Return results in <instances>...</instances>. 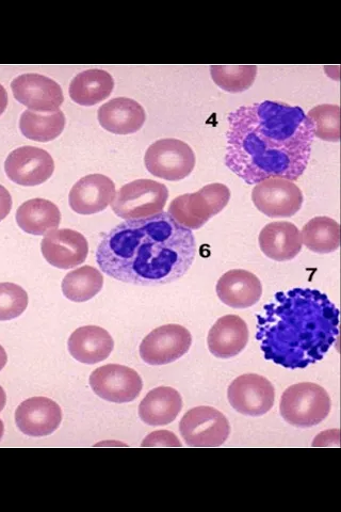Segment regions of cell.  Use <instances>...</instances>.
Returning a JSON list of instances; mask_svg holds the SVG:
<instances>
[{"instance_id":"obj_18","label":"cell","mask_w":341,"mask_h":512,"mask_svg":"<svg viewBox=\"0 0 341 512\" xmlns=\"http://www.w3.org/2000/svg\"><path fill=\"white\" fill-rule=\"evenodd\" d=\"M216 291L226 306L233 309H248L262 298L263 285L252 272L233 269L219 279Z\"/></svg>"},{"instance_id":"obj_15","label":"cell","mask_w":341,"mask_h":512,"mask_svg":"<svg viewBox=\"0 0 341 512\" xmlns=\"http://www.w3.org/2000/svg\"><path fill=\"white\" fill-rule=\"evenodd\" d=\"M61 422L60 406L47 397L29 398L15 412L16 426L29 437L51 436L60 427Z\"/></svg>"},{"instance_id":"obj_8","label":"cell","mask_w":341,"mask_h":512,"mask_svg":"<svg viewBox=\"0 0 341 512\" xmlns=\"http://www.w3.org/2000/svg\"><path fill=\"white\" fill-rule=\"evenodd\" d=\"M180 431L189 447H219L229 439L231 426L219 410L202 406L189 410L183 416Z\"/></svg>"},{"instance_id":"obj_3","label":"cell","mask_w":341,"mask_h":512,"mask_svg":"<svg viewBox=\"0 0 341 512\" xmlns=\"http://www.w3.org/2000/svg\"><path fill=\"white\" fill-rule=\"evenodd\" d=\"M256 318L265 359L289 370L321 361L338 339V309L312 288L276 293Z\"/></svg>"},{"instance_id":"obj_25","label":"cell","mask_w":341,"mask_h":512,"mask_svg":"<svg viewBox=\"0 0 341 512\" xmlns=\"http://www.w3.org/2000/svg\"><path fill=\"white\" fill-rule=\"evenodd\" d=\"M115 80L104 70H88L74 77L69 88L71 99L81 106H94L109 98Z\"/></svg>"},{"instance_id":"obj_24","label":"cell","mask_w":341,"mask_h":512,"mask_svg":"<svg viewBox=\"0 0 341 512\" xmlns=\"http://www.w3.org/2000/svg\"><path fill=\"white\" fill-rule=\"evenodd\" d=\"M61 213L56 204L45 199H32L23 203L16 212L19 227L31 235H45L57 230Z\"/></svg>"},{"instance_id":"obj_22","label":"cell","mask_w":341,"mask_h":512,"mask_svg":"<svg viewBox=\"0 0 341 512\" xmlns=\"http://www.w3.org/2000/svg\"><path fill=\"white\" fill-rule=\"evenodd\" d=\"M99 122L106 131L116 135H131L139 132L145 123L143 107L128 98H117L99 109Z\"/></svg>"},{"instance_id":"obj_35","label":"cell","mask_w":341,"mask_h":512,"mask_svg":"<svg viewBox=\"0 0 341 512\" xmlns=\"http://www.w3.org/2000/svg\"><path fill=\"white\" fill-rule=\"evenodd\" d=\"M8 355L5 348L0 345V372H2L7 365Z\"/></svg>"},{"instance_id":"obj_33","label":"cell","mask_w":341,"mask_h":512,"mask_svg":"<svg viewBox=\"0 0 341 512\" xmlns=\"http://www.w3.org/2000/svg\"><path fill=\"white\" fill-rule=\"evenodd\" d=\"M12 197L10 192L0 185V221H3L11 212Z\"/></svg>"},{"instance_id":"obj_31","label":"cell","mask_w":341,"mask_h":512,"mask_svg":"<svg viewBox=\"0 0 341 512\" xmlns=\"http://www.w3.org/2000/svg\"><path fill=\"white\" fill-rule=\"evenodd\" d=\"M28 307L24 288L14 283H0V322L20 317Z\"/></svg>"},{"instance_id":"obj_9","label":"cell","mask_w":341,"mask_h":512,"mask_svg":"<svg viewBox=\"0 0 341 512\" xmlns=\"http://www.w3.org/2000/svg\"><path fill=\"white\" fill-rule=\"evenodd\" d=\"M93 392L109 403L134 402L143 389L140 375L131 367L107 364L97 368L90 376Z\"/></svg>"},{"instance_id":"obj_29","label":"cell","mask_w":341,"mask_h":512,"mask_svg":"<svg viewBox=\"0 0 341 512\" xmlns=\"http://www.w3.org/2000/svg\"><path fill=\"white\" fill-rule=\"evenodd\" d=\"M210 75L221 89L240 93L250 89L257 76L256 66H211Z\"/></svg>"},{"instance_id":"obj_4","label":"cell","mask_w":341,"mask_h":512,"mask_svg":"<svg viewBox=\"0 0 341 512\" xmlns=\"http://www.w3.org/2000/svg\"><path fill=\"white\" fill-rule=\"evenodd\" d=\"M329 393L316 383L302 382L289 387L282 395L280 412L291 426L312 428L326 420L331 412Z\"/></svg>"},{"instance_id":"obj_1","label":"cell","mask_w":341,"mask_h":512,"mask_svg":"<svg viewBox=\"0 0 341 512\" xmlns=\"http://www.w3.org/2000/svg\"><path fill=\"white\" fill-rule=\"evenodd\" d=\"M225 165L249 185L271 178L298 181L310 163L313 124L304 110L265 101L227 116Z\"/></svg>"},{"instance_id":"obj_19","label":"cell","mask_w":341,"mask_h":512,"mask_svg":"<svg viewBox=\"0 0 341 512\" xmlns=\"http://www.w3.org/2000/svg\"><path fill=\"white\" fill-rule=\"evenodd\" d=\"M249 342V328L237 315H225L211 327L207 344L211 355L218 359H231L240 354Z\"/></svg>"},{"instance_id":"obj_17","label":"cell","mask_w":341,"mask_h":512,"mask_svg":"<svg viewBox=\"0 0 341 512\" xmlns=\"http://www.w3.org/2000/svg\"><path fill=\"white\" fill-rule=\"evenodd\" d=\"M115 198L116 185L108 176L90 174L73 186L69 203L79 215H94L105 211Z\"/></svg>"},{"instance_id":"obj_6","label":"cell","mask_w":341,"mask_h":512,"mask_svg":"<svg viewBox=\"0 0 341 512\" xmlns=\"http://www.w3.org/2000/svg\"><path fill=\"white\" fill-rule=\"evenodd\" d=\"M168 199L166 185L152 180H137L119 190L111 207L122 219H143L162 213Z\"/></svg>"},{"instance_id":"obj_20","label":"cell","mask_w":341,"mask_h":512,"mask_svg":"<svg viewBox=\"0 0 341 512\" xmlns=\"http://www.w3.org/2000/svg\"><path fill=\"white\" fill-rule=\"evenodd\" d=\"M302 245L299 229L287 221L271 222L259 234V247L268 259L276 262L294 260Z\"/></svg>"},{"instance_id":"obj_7","label":"cell","mask_w":341,"mask_h":512,"mask_svg":"<svg viewBox=\"0 0 341 512\" xmlns=\"http://www.w3.org/2000/svg\"><path fill=\"white\" fill-rule=\"evenodd\" d=\"M144 164L156 178L178 182L186 179L196 167V154L182 140L160 139L146 151Z\"/></svg>"},{"instance_id":"obj_34","label":"cell","mask_w":341,"mask_h":512,"mask_svg":"<svg viewBox=\"0 0 341 512\" xmlns=\"http://www.w3.org/2000/svg\"><path fill=\"white\" fill-rule=\"evenodd\" d=\"M8 106V93L4 86L0 85V116L4 114Z\"/></svg>"},{"instance_id":"obj_30","label":"cell","mask_w":341,"mask_h":512,"mask_svg":"<svg viewBox=\"0 0 341 512\" xmlns=\"http://www.w3.org/2000/svg\"><path fill=\"white\" fill-rule=\"evenodd\" d=\"M313 124L314 136L329 142L340 139V108L338 105H319L308 112Z\"/></svg>"},{"instance_id":"obj_11","label":"cell","mask_w":341,"mask_h":512,"mask_svg":"<svg viewBox=\"0 0 341 512\" xmlns=\"http://www.w3.org/2000/svg\"><path fill=\"white\" fill-rule=\"evenodd\" d=\"M192 345V335L181 325H165L153 330L140 345V357L153 366L167 365L184 357Z\"/></svg>"},{"instance_id":"obj_12","label":"cell","mask_w":341,"mask_h":512,"mask_svg":"<svg viewBox=\"0 0 341 512\" xmlns=\"http://www.w3.org/2000/svg\"><path fill=\"white\" fill-rule=\"evenodd\" d=\"M231 406L247 416H262L274 406L275 390L265 377L256 374L242 375L236 378L227 390Z\"/></svg>"},{"instance_id":"obj_36","label":"cell","mask_w":341,"mask_h":512,"mask_svg":"<svg viewBox=\"0 0 341 512\" xmlns=\"http://www.w3.org/2000/svg\"><path fill=\"white\" fill-rule=\"evenodd\" d=\"M6 403H7L6 392L2 387H0V412H2L4 410V408L6 407Z\"/></svg>"},{"instance_id":"obj_32","label":"cell","mask_w":341,"mask_h":512,"mask_svg":"<svg viewBox=\"0 0 341 512\" xmlns=\"http://www.w3.org/2000/svg\"><path fill=\"white\" fill-rule=\"evenodd\" d=\"M142 447H182L180 440L170 431H155L142 442Z\"/></svg>"},{"instance_id":"obj_27","label":"cell","mask_w":341,"mask_h":512,"mask_svg":"<svg viewBox=\"0 0 341 512\" xmlns=\"http://www.w3.org/2000/svg\"><path fill=\"white\" fill-rule=\"evenodd\" d=\"M302 244L318 254L336 251L340 243L339 223L329 217H316L308 221L302 229Z\"/></svg>"},{"instance_id":"obj_5","label":"cell","mask_w":341,"mask_h":512,"mask_svg":"<svg viewBox=\"0 0 341 512\" xmlns=\"http://www.w3.org/2000/svg\"><path fill=\"white\" fill-rule=\"evenodd\" d=\"M231 200L229 187L209 184L193 194L174 199L168 214L186 229L199 230L214 216L221 213Z\"/></svg>"},{"instance_id":"obj_37","label":"cell","mask_w":341,"mask_h":512,"mask_svg":"<svg viewBox=\"0 0 341 512\" xmlns=\"http://www.w3.org/2000/svg\"><path fill=\"white\" fill-rule=\"evenodd\" d=\"M4 434H5L4 422L2 420H0V441H2Z\"/></svg>"},{"instance_id":"obj_28","label":"cell","mask_w":341,"mask_h":512,"mask_svg":"<svg viewBox=\"0 0 341 512\" xmlns=\"http://www.w3.org/2000/svg\"><path fill=\"white\" fill-rule=\"evenodd\" d=\"M104 277L92 266L80 267L69 272L62 281V293L73 302H86L103 290Z\"/></svg>"},{"instance_id":"obj_26","label":"cell","mask_w":341,"mask_h":512,"mask_svg":"<svg viewBox=\"0 0 341 512\" xmlns=\"http://www.w3.org/2000/svg\"><path fill=\"white\" fill-rule=\"evenodd\" d=\"M66 127V116L61 110L38 112L26 110L20 120L22 134L30 140L50 142L59 137Z\"/></svg>"},{"instance_id":"obj_10","label":"cell","mask_w":341,"mask_h":512,"mask_svg":"<svg viewBox=\"0 0 341 512\" xmlns=\"http://www.w3.org/2000/svg\"><path fill=\"white\" fill-rule=\"evenodd\" d=\"M252 200L259 212L270 218L295 216L303 205L301 189L289 180L271 178L256 184Z\"/></svg>"},{"instance_id":"obj_13","label":"cell","mask_w":341,"mask_h":512,"mask_svg":"<svg viewBox=\"0 0 341 512\" xmlns=\"http://www.w3.org/2000/svg\"><path fill=\"white\" fill-rule=\"evenodd\" d=\"M5 171L15 184L34 187L52 178L55 163L51 154L43 149L22 147L9 154Z\"/></svg>"},{"instance_id":"obj_23","label":"cell","mask_w":341,"mask_h":512,"mask_svg":"<svg viewBox=\"0 0 341 512\" xmlns=\"http://www.w3.org/2000/svg\"><path fill=\"white\" fill-rule=\"evenodd\" d=\"M183 409V398L175 389L160 387L146 395L140 406L139 416L149 426H165L173 423Z\"/></svg>"},{"instance_id":"obj_16","label":"cell","mask_w":341,"mask_h":512,"mask_svg":"<svg viewBox=\"0 0 341 512\" xmlns=\"http://www.w3.org/2000/svg\"><path fill=\"white\" fill-rule=\"evenodd\" d=\"M44 259L59 269H72L87 260L88 240L74 230H54L46 234L41 244Z\"/></svg>"},{"instance_id":"obj_14","label":"cell","mask_w":341,"mask_h":512,"mask_svg":"<svg viewBox=\"0 0 341 512\" xmlns=\"http://www.w3.org/2000/svg\"><path fill=\"white\" fill-rule=\"evenodd\" d=\"M16 101L31 111L53 112L59 110L64 96L55 80L40 74H24L11 83Z\"/></svg>"},{"instance_id":"obj_2","label":"cell","mask_w":341,"mask_h":512,"mask_svg":"<svg viewBox=\"0 0 341 512\" xmlns=\"http://www.w3.org/2000/svg\"><path fill=\"white\" fill-rule=\"evenodd\" d=\"M197 255L191 230L168 213L122 222L102 239L96 263L108 277L140 286L183 278Z\"/></svg>"},{"instance_id":"obj_21","label":"cell","mask_w":341,"mask_h":512,"mask_svg":"<svg viewBox=\"0 0 341 512\" xmlns=\"http://www.w3.org/2000/svg\"><path fill=\"white\" fill-rule=\"evenodd\" d=\"M68 347L76 361L93 365L109 358L115 342L107 330L97 326H85L72 333Z\"/></svg>"}]
</instances>
